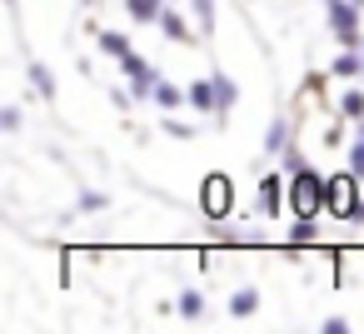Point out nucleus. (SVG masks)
Returning <instances> with one entry per match:
<instances>
[{
    "mask_svg": "<svg viewBox=\"0 0 364 334\" xmlns=\"http://www.w3.org/2000/svg\"><path fill=\"white\" fill-rule=\"evenodd\" d=\"M255 210H259L264 220H279V215L289 210V175H284V170L259 180V200H255Z\"/></svg>",
    "mask_w": 364,
    "mask_h": 334,
    "instance_id": "obj_6",
    "label": "nucleus"
},
{
    "mask_svg": "<svg viewBox=\"0 0 364 334\" xmlns=\"http://www.w3.org/2000/svg\"><path fill=\"white\" fill-rule=\"evenodd\" d=\"M26 80H31V90H36L46 105H55V95H60V90H55V75H50V65L31 60V65H26Z\"/></svg>",
    "mask_w": 364,
    "mask_h": 334,
    "instance_id": "obj_12",
    "label": "nucleus"
},
{
    "mask_svg": "<svg viewBox=\"0 0 364 334\" xmlns=\"http://www.w3.org/2000/svg\"><path fill=\"white\" fill-rule=\"evenodd\" d=\"M359 85H364V80H359ZM359 85H349V90L339 95V105H334V115H339V120H349V125H359V120H364V90H359Z\"/></svg>",
    "mask_w": 364,
    "mask_h": 334,
    "instance_id": "obj_15",
    "label": "nucleus"
},
{
    "mask_svg": "<svg viewBox=\"0 0 364 334\" xmlns=\"http://www.w3.org/2000/svg\"><path fill=\"white\" fill-rule=\"evenodd\" d=\"M120 75L130 80L135 100H140V105H150V95H155V85H160V70H155V65H150L145 55H135V50H130V55L120 60Z\"/></svg>",
    "mask_w": 364,
    "mask_h": 334,
    "instance_id": "obj_5",
    "label": "nucleus"
},
{
    "mask_svg": "<svg viewBox=\"0 0 364 334\" xmlns=\"http://www.w3.org/2000/svg\"><path fill=\"white\" fill-rule=\"evenodd\" d=\"M160 130H165L170 140H200V130L185 125V120H175V115H160Z\"/></svg>",
    "mask_w": 364,
    "mask_h": 334,
    "instance_id": "obj_23",
    "label": "nucleus"
},
{
    "mask_svg": "<svg viewBox=\"0 0 364 334\" xmlns=\"http://www.w3.org/2000/svg\"><path fill=\"white\" fill-rule=\"evenodd\" d=\"M75 210H80V215H100V210H110V195H105V190H90V185H85V190L75 195Z\"/></svg>",
    "mask_w": 364,
    "mask_h": 334,
    "instance_id": "obj_21",
    "label": "nucleus"
},
{
    "mask_svg": "<svg viewBox=\"0 0 364 334\" xmlns=\"http://www.w3.org/2000/svg\"><path fill=\"white\" fill-rule=\"evenodd\" d=\"M274 160H279V170H284V175H299V170H309V155H304L299 145H284Z\"/></svg>",
    "mask_w": 364,
    "mask_h": 334,
    "instance_id": "obj_22",
    "label": "nucleus"
},
{
    "mask_svg": "<svg viewBox=\"0 0 364 334\" xmlns=\"http://www.w3.org/2000/svg\"><path fill=\"white\" fill-rule=\"evenodd\" d=\"M205 309H210V299H205V289H195V284H185V289L175 294V314H180V319H190V324H200V319H205Z\"/></svg>",
    "mask_w": 364,
    "mask_h": 334,
    "instance_id": "obj_11",
    "label": "nucleus"
},
{
    "mask_svg": "<svg viewBox=\"0 0 364 334\" xmlns=\"http://www.w3.org/2000/svg\"><path fill=\"white\" fill-rule=\"evenodd\" d=\"M165 6H170V0H125V16H130L135 26H160Z\"/></svg>",
    "mask_w": 364,
    "mask_h": 334,
    "instance_id": "obj_14",
    "label": "nucleus"
},
{
    "mask_svg": "<svg viewBox=\"0 0 364 334\" xmlns=\"http://www.w3.org/2000/svg\"><path fill=\"white\" fill-rule=\"evenodd\" d=\"M190 90V110H200V115H220V95H215V75H200L195 85H185Z\"/></svg>",
    "mask_w": 364,
    "mask_h": 334,
    "instance_id": "obj_10",
    "label": "nucleus"
},
{
    "mask_svg": "<svg viewBox=\"0 0 364 334\" xmlns=\"http://www.w3.org/2000/svg\"><path fill=\"white\" fill-rule=\"evenodd\" d=\"M200 215H205L210 225H225V220L235 215V180H230L225 170H210V175L200 180Z\"/></svg>",
    "mask_w": 364,
    "mask_h": 334,
    "instance_id": "obj_2",
    "label": "nucleus"
},
{
    "mask_svg": "<svg viewBox=\"0 0 364 334\" xmlns=\"http://www.w3.org/2000/svg\"><path fill=\"white\" fill-rule=\"evenodd\" d=\"M21 125H26L21 105H6V110H0V130H6V135H21Z\"/></svg>",
    "mask_w": 364,
    "mask_h": 334,
    "instance_id": "obj_25",
    "label": "nucleus"
},
{
    "mask_svg": "<svg viewBox=\"0 0 364 334\" xmlns=\"http://www.w3.org/2000/svg\"><path fill=\"white\" fill-rule=\"evenodd\" d=\"M6 6H11V11H16V6H21V0H6Z\"/></svg>",
    "mask_w": 364,
    "mask_h": 334,
    "instance_id": "obj_28",
    "label": "nucleus"
},
{
    "mask_svg": "<svg viewBox=\"0 0 364 334\" xmlns=\"http://www.w3.org/2000/svg\"><path fill=\"white\" fill-rule=\"evenodd\" d=\"M344 165H349V170L364 180V135H354V140L344 145Z\"/></svg>",
    "mask_w": 364,
    "mask_h": 334,
    "instance_id": "obj_24",
    "label": "nucleus"
},
{
    "mask_svg": "<svg viewBox=\"0 0 364 334\" xmlns=\"http://www.w3.org/2000/svg\"><path fill=\"white\" fill-rule=\"evenodd\" d=\"M359 80H364V45H359Z\"/></svg>",
    "mask_w": 364,
    "mask_h": 334,
    "instance_id": "obj_27",
    "label": "nucleus"
},
{
    "mask_svg": "<svg viewBox=\"0 0 364 334\" xmlns=\"http://www.w3.org/2000/svg\"><path fill=\"white\" fill-rule=\"evenodd\" d=\"M289 215H304V220L329 215V175H319L314 165L289 175Z\"/></svg>",
    "mask_w": 364,
    "mask_h": 334,
    "instance_id": "obj_1",
    "label": "nucleus"
},
{
    "mask_svg": "<svg viewBox=\"0 0 364 334\" xmlns=\"http://www.w3.org/2000/svg\"><path fill=\"white\" fill-rule=\"evenodd\" d=\"M185 6H190V21H195V31L210 41V36H215V26H220V6H215V0H185Z\"/></svg>",
    "mask_w": 364,
    "mask_h": 334,
    "instance_id": "obj_13",
    "label": "nucleus"
},
{
    "mask_svg": "<svg viewBox=\"0 0 364 334\" xmlns=\"http://www.w3.org/2000/svg\"><path fill=\"white\" fill-rule=\"evenodd\" d=\"M314 239H319V225H314V220H304V215H294V225H289V239H284V244H289V249H304V244H314Z\"/></svg>",
    "mask_w": 364,
    "mask_h": 334,
    "instance_id": "obj_19",
    "label": "nucleus"
},
{
    "mask_svg": "<svg viewBox=\"0 0 364 334\" xmlns=\"http://www.w3.org/2000/svg\"><path fill=\"white\" fill-rule=\"evenodd\" d=\"M294 120H299L294 110L269 115V125H264V145H259V150H264V155H279L284 145H294Z\"/></svg>",
    "mask_w": 364,
    "mask_h": 334,
    "instance_id": "obj_7",
    "label": "nucleus"
},
{
    "mask_svg": "<svg viewBox=\"0 0 364 334\" xmlns=\"http://www.w3.org/2000/svg\"><path fill=\"white\" fill-rule=\"evenodd\" d=\"M354 6H359V11H364V0H354Z\"/></svg>",
    "mask_w": 364,
    "mask_h": 334,
    "instance_id": "obj_29",
    "label": "nucleus"
},
{
    "mask_svg": "<svg viewBox=\"0 0 364 334\" xmlns=\"http://www.w3.org/2000/svg\"><path fill=\"white\" fill-rule=\"evenodd\" d=\"M319 329H324V334H349V319H344V314H329Z\"/></svg>",
    "mask_w": 364,
    "mask_h": 334,
    "instance_id": "obj_26",
    "label": "nucleus"
},
{
    "mask_svg": "<svg viewBox=\"0 0 364 334\" xmlns=\"http://www.w3.org/2000/svg\"><path fill=\"white\" fill-rule=\"evenodd\" d=\"M95 41H100V50H105V55H110V60H125V55H130V50H135V45H130V36H125V31H100V36H95Z\"/></svg>",
    "mask_w": 364,
    "mask_h": 334,
    "instance_id": "obj_18",
    "label": "nucleus"
},
{
    "mask_svg": "<svg viewBox=\"0 0 364 334\" xmlns=\"http://www.w3.org/2000/svg\"><path fill=\"white\" fill-rule=\"evenodd\" d=\"M230 314H235V319H250V314H259V289H255V284H240V289L230 294Z\"/></svg>",
    "mask_w": 364,
    "mask_h": 334,
    "instance_id": "obj_17",
    "label": "nucleus"
},
{
    "mask_svg": "<svg viewBox=\"0 0 364 334\" xmlns=\"http://www.w3.org/2000/svg\"><path fill=\"white\" fill-rule=\"evenodd\" d=\"M359 6L354 0H324V26H329V36L344 45V50H359L364 45V31H359Z\"/></svg>",
    "mask_w": 364,
    "mask_h": 334,
    "instance_id": "obj_3",
    "label": "nucleus"
},
{
    "mask_svg": "<svg viewBox=\"0 0 364 334\" xmlns=\"http://www.w3.org/2000/svg\"><path fill=\"white\" fill-rule=\"evenodd\" d=\"M160 36H165V41H175V45H195V41H205V36L195 31V21H190V16H180L175 6H165V16H160Z\"/></svg>",
    "mask_w": 364,
    "mask_h": 334,
    "instance_id": "obj_8",
    "label": "nucleus"
},
{
    "mask_svg": "<svg viewBox=\"0 0 364 334\" xmlns=\"http://www.w3.org/2000/svg\"><path fill=\"white\" fill-rule=\"evenodd\" d=\"M359 200H364V195H359V175H354L349 165H344V170H334V175H329V215L349 225V220H354V210H359Z\"/></svg>",
    "mask_w": 364,
    "mask_h": 334,
    "instance_id": "obj_4",
    "label": "nucleus"
},
{
    "mask_svg": "<svg viewBox=\"0 0 364 334\" xmlns=\"http://www.w3.org/2000/svg\"><path fill=\"white\" fill-rule=\"evenodd\" d=\"M329 75H339V80H359V50H344V45H339V55H334Z\"/></svg>",
    "mask_w": 364,
    "mask_h": 334,
    "instance_id": "obj_20",
    "label": "nucleus"
},
{
    "mask_svg": "<svg viewBox=\"0 0 364 334\" xmlns=\"http://www.w3.org/2000/svg\"><path fill=\"white\" fill-rule=\"evenodd\" d=\"M210 75H215V95H220V115H215V120H225V115L240 105V85H235L225 70H210Z\"/></svg>",
    "mask_w": 364,
    "mask_h": 334,
    "instance_id": "obj_16",
    "label": "nucleus"
},
{
    "mask_svg": "<svg viewBox=\"0 0 364 334\" xmlns=\"http://www.w3.org/2000/svg\"><path fill=\"white\" fill-rule=\"evenodd\" d=\"M150 105H155L160 115H170V110H185V105H190V90L160 75V85H155V95H150Z\"/></svg>",
    "mask_w": 364,
    "mask_h": 334,
    "instance_id": "obj_9",
    "label": "nucleus"
}]
</instances>
